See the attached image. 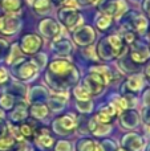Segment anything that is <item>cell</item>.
<instances>
[{
    "label": "cell",
    "mask_w": 150,
    "mask_h": 151,
    "mask_svg": "<svg viewBox=\"0 0 150 151\" xmlns=\"http://www.w3.org/2000/svg\"><path fill=\"white\" fill-rule=\"evenodd\" d=\"M80 80V72L66 58H56L48 65L45 81L50 90L57 94H65Z\"/></svg>",
    "instance_id": "cell-1"
},
{
    "label": "cell",
    "mask_w": 150,
    "mask_h": 151,
    "mask_svg": "<svg viewBox=\"0 0 150 151\" xmlns=\"http://www.w3.org/2000/svg\"><path fill=\"white\" fill-rule=\"evenodd\" d=\"M19 47L24 55L35 56L43 48V39L36 33H25L21 36Z\"/></svg>",
    "instance_id": "cell-8"
},
{
    "label": "cell",
    "mask_w": 150,
    "mask_h": 151,
    "mask_svg": "<svg viewBox=\"0 0 150 151\" xmlns=\"http://www.w3.org/2000/svg\"><path fill=\"white\" fill-rule=\"evenodd\" d=\"M29 110L28 106L24 101H20L12 107V111H11V121L15 123H21L28 118Z\"/></svg>",
    "instance_id": "cell-17"
},
{
    "label": "cell",
    "mask_w": 150,
    "mask_h": 151,
    "mask_svg": "<svg viewBox=\"0 0 150 151\" xmlns=\"http://www.w3.org/2000/svg\"><path fill=\"white\" fill-rule=\"evenodd\" d=\"M56 151H71V143L66 141H58L56 145Z\"/></svg>",
    "instance_id": "cell-37"
},
{
    "label": "cell",
    "mask_w": 150,
    "mask_h": 151,
    "mask_svg": "<svg viewBox=\"0 0 150 151\" xmlns=\"http://www.w3.org/2000/svg\"><path fill=\"white\" fill-rule=\"evenodd\" d=\"M116 151H126V150H124V149H117Z\"/></svg>",
    "instance_id": "cell-48"
},
{
    "label": "cell",
    "mask_w": 150,
    "mask_h": 151,
    "mask_svg": "<svg viewBox=\"0 0 150 151\" xmlns=\"http://www.w3.org/2000/svg\"><path fill=\"white\" fill-rule=\"evenodd\" d=\"M27 1L32 7V9L39 15H44V13L49 12L50 4H52L50 0H27Z\"/></svg>",
    "instance_id": "cell-25"
},
{
    "label": "cell",
    "mask_w": 150,
    "mask_h": 151,
    "mask_svg": "<svg viewBox=\"0 0 150 151\" xmlns=\"http://www.w3.org/2000/svg\"><path fill=\"white\" fill-rule=\"evenodd\" d=\"M124 21L125 23H122L124 31H132L137 35L145 33L149 28V21L142 13L129 12L125 15Z\"/></svg>",
    "instance_id": "cell-5"
},
{
    "label": "cell",
    "mask_w": 150,
    "mask_h": 151,
    "mask_svg": "<svg viewBox=\"0 0 150 151\" xmlns=\"http://www.w3.org/2000/svg\"><path fill=\"white\" fill-rule=\"evenodd\" d=\"M112 24H113V19L109 17L108 15H104V13H100L96 19V27H97L98 31L101 32H106L110 29Z\"/></svg>",
    "instance_id": "cell-28"
},
{
    "label": "cell",
    "mask_w": 150,
    "mask_h": 151,
    "mask_svg": "<svg viewBox=\"0 0 150 151\" xmlns=\"http://www.w3.org/2000/svg\"><path fill=\"white\" fill-rule=\"evenodd\" d=\"M109 105H110V106L116 110L117 114H121L122 111L128 110V105H126V101H125L124 96H122V97L121 96H113Z\"/></svg>",
    "instance_id": "cell-30"
},
{
    "label": "cell",
    "mask_w": 150,
    "mask_h": 151,
    "mask_svg": "<svg viewBox=\"0 0 150 151\" xmlns=\"http://www.w3.org/2000/svg\"><path fill=\"white\" fill-rule=\"evenodd\" d=\"M28 110H29V114H31L35 119H39V121L44 119V118L49 114L48 106L45 104H43V102H35V104H32V106L29 107Z\"/></svg>",
    "instance_id": "cell-24"
},
{
    "label": "cell",
    "mask_w": 150,
    "mask_h": 151,
    "mask_svg": "<svg viewBox=\"0 0 150 151\" xmlns=\"http://www.w3.org/2000/svg\"><path fill=\"white\" fill-rule=\"evenodd\" d=\"M73 40L77 45H80V47H89V45H92L96 40V32L92 27L84 25L74 32Z\"/></svg>",
    "instance_id": "cell-12"
},
{
    "label": "cell",
    "mask_w": 150,
    "mask_h": 151,
    "mask_svg": "<svg viewBox=\"0 0 150 151\" xmlns=\"http://www.w3.org/2000/svg\"><path fill=\"white\" fill-rule=\"evenodd\" d=\"M36 57H35V64L37 65V68H44L45 65H47V56L44 55V53H39V55H35Z\"/></svg>",
    "instance_id": "cell-35"
},
{
    "label": "cell",
    "mask_w": 150,
    "mask_h": 151,
    "mask_svg": "<svg viewBox=\"0 0 150 151\" xmlns=\"http://www.w3.org/2000/svg\"><path fill=\"white\" fill-rule=\"evenodd\" d=\"M106 85H108V81L105 80V77L94 70H90V73L85 76L84 80H82V86L89 93L90 97L100 96L105 90Z\"/></svg>",
    "instance_id": "cell-3"
},
{
    "label": "cell",
    "mask_w": 150,
    "mask_h": 151,
    "mask_svg": "<svg viewBox=\"0 0 150 151\" xmlns=\"http://www.w3.org/2000/svg\"><path fill=\"white\" fill-rule=\"evenodd\" d=\"M21 28V20L16 15H3L0 16V33L5 36L16 35Z\"/></svg>",
    "instance_id": "cell-11"
},
{
    "label": "cell",
    "mask_w": 150,
    "mask_h": 151,
    "mask_svg": "<svg viewBox=\"0 0 150 151\" xmlns=\"http://www.w3.org/2000/svg\"><path fill=\"white\" fill-rule=\"evenodd\" d=\"M144 76H145V78L150 82V63L145 66V70H144Z\"/></svg>",
    "instance_id": "cell-42"
},
{
    "label": "cell",
    "mask_w": 150,
    "mask_h": 151,
    "mask_svg": "<svg viewBox=\"0 0 150 151\" xmlns=\"http://www.w3.org/2000/svg\"><path fill=\"white\" fill-rule=\"evenodd\" d=\"M15 106V96L11 93H4L0 96V109L3 110H12Z\"/></svg>",
    "instance_id": "cell-32"
},
{
    "label": "cell",
    "mask_w": 150,
    "mask_h": 151,
    "mask_svg": "<svg viewBox=\"0 0 150 151\" xmlns=\"http://www.w3.org/2000/svg\"><path fill=\"white\" fill-rule=\"evenodd\" d=\"M144 104H145L146 107H150V88L146 89L145 91H144Z\"/></svg>",
    "instance_id": "cell-40"
},
{
    "label": "cell",
    "mask_w": 150,
    "mask_h": 151,
    "mask_svg": "<svg viewBox=\"0 0 150 151\" xmlns=\"http://www.w3.org/2000/svg\"><path fill=\"white\" fill-rule=\"evenodd\" d=\"M53 131L60 135H69V134L74 133L77 127V118L73 114H65L57 117L52 122Z\"/></svg>",
    "instance_id": "cell-7"
},
{
    "label": "cell",
    "mask_w": 150,
    "mask_h": 151,
    "mask_svg": "<svg viewBox=\"0 0 150 151\" xmlns=\"http://www.w3.org/2000/svg\"><path fill=\"white\" fill-rule=\"evenodd\" d=\"M17 151H32V149L28 147V146H20V149H19Z\"/></svg>",
    "instance_id": "cell-45"
},
{
    "label": "cell",
    "mask_w": 150,
    "mask_h": 151,
    "mask_svg": "<svg viewBox=\"0 0 150 151\" xmlns=\"http://www.w3.org/2000/svg\"><path fill=\"white\" fill-rule=\"evenodd\" d=\"M100 9L101 13L108 15L109 17H120V16L125 15L128 11V5L124 0H112V1H101Z\"/></svg>",
    "instance_id": "cell-10"
},
{
    "label": "cell",
    "mask_w": 150,
    "mask_h": 151,
    "mask_svg": "<svg viewBox=\"0 0 150 151\" xmlns=\"http://www.w3.org/2000/svg\"><path fill=\"white\" fill-rule=\"evenodd\" d=\"M24 53L21 52L20 47H19L17 44H13L12 47H9V49H8V53L7 56H5V61H7L8 65L13 66L15 64L20 63L21 60H24Z\"/></svg>",
    "instance_id": "cell-23"
},
{
    "label": "cell",
    "mask_w": 150,
    "mask_h": 151,
    "mask_svg": "<svg viewBox=\"0 0 150 151\" xmlns=\"http://www.w3.org/2000/svg\"><path fill=\"white\" fill-rule=\"evenodd\" d=\"M146 127H148V130H149V131H150V122H149V123H148V125H146Z\"/></svg>",
    "instance_id": "cell-47"
},
{
    "label": "cell",
    "mask_w": 150,
    "mask_h": 151,
    "mask_svg": "<svg viewBox=\"0 0 150 151\" xmlns=\"http://www.w3.org/2000/svg\"><path fill=\"white\" fill-rule=\"evenodd\" d=\"M121 125L125 129H134L140 123V115L136 110H125L121 113Z\"/></svg>",
    "instance_id": "cell-19"
},
{
    "label": "cell",
    "mask_w": 150,
    "mask_h": 151,
    "mask_svg": "<svg viewBox=\"0 0 150 151\" xmlns=\"http://www.w3.org/2000/svg\"><path fill=\"white\" fill-rule=\"evenodd\" d=\"M47 98H48V91L45 90L43 86H36V88L29 90L28 99L32 104H35V102H41L43 99H47Z\"/></svg>",
    "instance_id": "cell-27"
},
{
    "label": "cell",
    "mask_w": 150,
    "mask_h": 151,
    "mask_svg": "<svg viewBox=\"0 0 150 151\" xmlns=\"http://www.w3.org/2000/svg\"><path fill=\"white\" fill-rule=\"evenodd\" d=\"M40 69L37 68V65L35 64L33 60H21L20 63L15 64L12 66V72L13 76H15L17 80L20 81H31L33 80L35 77L37 76Z\"/></svg>",
    "instance_id": "cell-6"
},
{
    "label": "cell",
    "mask_w": 150,
    "mask_h": 151,
    "mask_svg": "<svg viewBox=\"0 0 150 151\" xmlns=\"http://www.w3.org/2000/svg\"><path fill=\"white\" fill-rule=\"evenodd\" d=\"M5 119V114H4V110L0 109V125H3V122H4Z\"/></svg>",
    "instance_id": "cell-43"
},
{
    "label": "cell",
    "mask_w": 150,
    "mask_h": 151,
    "mask_svg": "<svg viewBox=\"0 0 150 151\" xmlns=\"http://www.w3.org/2000/svg\"><path fill=\"white\" fill-rule=\"evenodd\" d=\"M39 31L40 33H43V36H45L47 39L50 40H57L61 35L60 24L56 23V20H53L50 17L41 20V23L39 25Z\"/></svg>",
    "instance_id": "cell-13"
},
{
    "label": "cell",
    "mask_w": 150,
    "mask_h": 151,
    "mask_svg": "<svg viewBox=\"0 0 150 151\" xmlns=\"http://www.w3.org/2000/svg\"><path fill=\"white\" fill-rule=\"evenodd\" d=\"M16 146V139L9 134V131L0 134V151H9Z\"/></svg>",
    "instance_id": "cell-26"
},
{
    "label": "cell",
    "mask_w": 150,
    "mask_h": 151,
    "mask_svg": "<svg viewBox=\"0 0 150 151\" xmlns=\"http://www.w3.org/2000/svg\"><path fill=\"white\" fill-rule=\"evenodd\" d=\"M66 96L65 94H53V96H48L47 98V106L48 109L53 110V111H58L61 110L66 104Z\"/></svg>",
    "instance_id": "cell-22"
},
{
    "label": "cell",
    "mask_w": 150,
    "mask_h": 151,
    "mask_svg": "<svg viewBox=\"0 0 150 151\" xmlns=\"http://www.w3.org/2000/svg\"><path fill=\"white\" fill-rule=\"evenodd\" d=\"M58 23L64 25L68 31H74L82 24V16L77 11V8L71 7H61L57 11Z\"/></svg>",
    "instance_id": "cell-4"
},
{
    "label": "cell",
    "mask_w": 150,
    "mask_h": 151,
    "mask_svg": "<svg viewBox=\"0 0 150 151\" xmlns=\"http://www.w3.org/2000/svg\"><path fill=\"white\" fill-rule=\"evenodd\" d=\"M50 1H53V4L58 7V5H63V3L65 1V0H50Z\"/></svg>",
    "instance_id": "cell-44"
},
{
    "label": "cell",
    "mask_w": 150,
    "mask_h": 151,
    "mask_svg": "<svg viewBox=\"0 0 150 151\" xmlns=\"http://www.w3.org/2000/svg\"><path fill=\"white\" fill-rule=\"evenodd\" d=\"M142 8L145 11V13L150 17V0H144V4H142Z\"/></svg>",
    "instance_id": "cell-41"
},
{
    "label": "cell",
    "mask_w": 150,
    "mask_h": 151,
    "mask_svg": "<svg viewBox=\"0 0 150 151\" xmlns=\"http://www.w3.org/2000/svg\"><path fill=\"white\" fill-rule=\"evenodd\" d=\"M149 36H150V29H149Z\"/></svg>",
    "instance_id": "cell-49"
},
{
    "label": "cell",
    "mask_w": 150,
    "mask_h": 151,
    "mask_svg": "<svg viewBox=\"0 0 150 151\" xmlns=\"http://www.w3.org/2000/svg\"><path fill=\"white\" fill-rule=\"evenodd\" d=\"M8 49H9L8 42L5 41V40L0 39V58H3V57H5V56H7Z\"/></svg>",
    "instance_id": "cell-36"
},
{
    "label": "cell",
    "mask_w": 150,
    "mask_h": 151,
    "mask_svg": "<svg viewBox=\"0 0 150 151\" xmlns=\"http://www.w3.org/2000/svg\"><path fill=\"white\" fill-rule=\"evenodd\" d=\"M79 5H84V7H88V5H93V4H100L104 0H76Z\"/></svg>",
    "instance_id": "cell-39"
},
{
    "label": "cell",
    "mask_w": 150,
    "mask_h": 151,
    "mask_svg": "<svg viewBox=\"0 0 150 151\" xmlns=\"http://www.w3.org/2000/svg\"><path fill=\"white\" fill-rule=\"evenodd\" d=\"M97 143L92 138H82L76 143V151H94Z\"/></svg>",
    "instance_id": "cell-31"
},
{
    "label": "cell",
    "mask_w": 150,
    "mask_h": 151,
    "mask_svg": "<svg viewBox=\"0 0 150 151\" xmlns=\"http://www.w3.org/2000/svg\"><path fill=\"white\" fill-rule=\"evenodd\" d=\"M117 115L116 110L110 106V105H106V106L101 107L94 115V121L98 123H102V125H109L112 121L114 119V117Z\"/></svg>",
    "instance_id": "cell-18"
},
{
    "label": "cell",
    "mask_w": 150,
    "mask_h": 151,
    "mask_svg": "<svg viewBox=\"0 0 150 151\" xmlns=\"http://www.w3.org/2000/svg\"><path fill=\"white\" fill-rule=\"evenodd\" d=\"M149 50H150V44H149Z\"/></svg>",
    "instance_id": "cell-50"
},
{
    "label": "cell",
    "mask_w": 150,
    "mask_h": 151,
    "mask_svg": "<svg viewBox=\"0 0 150 151\" xmlns=\"http://www.w3.org/2000/svg\"><path fill=\"white\" fill-rule=\"evenodd\" d=\"M77 109L81 113H90L93 110V104L90 99H87V101H77Z\"/></svg>",
    "instance_id": "cell-34"
},
{
    "label": "cell",
    "mask_w": 150,
    "mask_h": 151,
    "mask_svg": "<svg viewBox=\"0 0 150 151\" xmlns=\"http://www.w3.org/2000/svg\"><path fill=\"white\" fill-rule=\"evenodd\" d=\"M121 145L126 151H141V149L144 147V139L140 134L130 133L122 138Z\"/></svg>",
    "instance_id": "cell-15"
},
{
    "label": "cell",
    "mask_w": 150,
    "mask_h": 151,
    "mask_svg": "<svg viewBox=\"0 0 150 151\" xmlns=\"http://www.w3.org/2000/svg\"><path fill=\"white\" fill-rule=\"evenodd\" d=\"M19 133L23 137V139H31L35 137V133H36V127L32 125L31 122H21L20 126H19Z\"/></svg>",
    "instance_id": "cell-29"
},
{
    "label": "cell",
    "mask_w": 150,
    "mask_h": 151,
    "mask_svg": "<svg viewBox=\"0 0 150 151\" xmlns=\"http://www.w3.org/2000/svg\"><path fill=\"white\" fill-rule=\"evenodd\" d=\"M94 151H105L104 150V147L101 146V145H97V146H96V150Z\"/></svg>",
    "instance_id": "cell-46"
},
{
    "label": "cell",
    "mask_w": 150,
    "mask_h": 151,
    "mask_svg": "<svg viewBox=\"0 0 150 151\" xmlns=\"http://www.w3.org/2000/svg\"><path fill=\"white\" fill-rule=\"evenodd\" d=\"M145 77L142 74H132L125 81V90L130 94H137L144 89Z\"/></svg>",
    "instance_id": "cell-16"
},
{
    "label": "cell",
    "mask_w": 150,
    "mask_h": 151,
    "mask_svg": "<svg viewBox=\"0 0 150 151\" xmlns=\"http://www.w3.org/2000/svg\"><path fill=\"white\" fill-rule=\"evenodd\" d=\"M9 81V74H8L7 69L0 66V85H4Z\"/></svg>",
    "instance_id": "cell-38"
},
{
    "label": "cell",
    "mask_w": 150,
    "mask_h": 151,
    "mask_svg": "<svg viewBox=\"0 0 150 151\" xmlns=\"http://www.w3.org/2000/svg\"><path fill=\"white\" fill-rule=\"evenodd\" d=\"M73 94L77 98V101H87V99H90V96L87 90L84 89L82 85H76L73 88Z\"/></svg>",
    "instance_id": "cell-33"
},
{
    "label": "cell",
    "mask_w": 150,
    "mask_h": 151,
    "mask_svg": "<svg viewBox=\"0 0 150 151\" xmlns=\"http://www.w3.org/2000/svg\"><path fill=\"white\" fill-rule=\"evenodd\" d=\"M35 143L39 147L40 150H47L50 149L55 143V139H53V135L47 127H40L36 129V133H35Z\"/></svg>",
    "instance_id": "cell-14"
},
{
    "label": "cell",
    "mask_w": 150,
    "mask_h": 151,
    "mask_svg": "<svg viewBox=\"0 0 150 151\" xmlns=\"http://www.w3.org/2000/svg\"><path fill=\"white\" fill-rule=\"evenodd\" d=\"M128 56H129V58L136 64V65L145 64L146 61H149V58H150L149 47L141 44L138 40H136L134 42H132V44L129 45Z\"/></svg>",
    "instance_id": "cell-9"
},
{
    "label": "cell",
    "mask_w": 150,
    "mask_h": 151,
    "mask_svg": "<svg viewBox=\"0 0 150 151\" xmlns=\"http://www.w3.org/2000/svg\"><path fill=\"white\" fill-rule=\"evenodd\" d=\"M52 49L57 56L65 58L72 53V49H73V48H72V42L69 41L68 39H58L53 42Z\"/></svg>",
    "instance_id": "cell-20"
},
{
    "label": "cell",
    "mask_w": 150,
    "mask_h": 151,
    "mask_svg": "<svg viewBox=\"0 0 150 151\" xmlns=\"http://www.w3.org/2000/svg\"><path fill=\"white\" fill-rule=\"evenodd\" d=\"M125 50H126V45L120 35H109L101 39L97 45V55L104 61H110L121 57Z\"/></svg>",
    "instance_id": "cell-2"
},
{
    "label": "cell",
    "mask_w": 150,
    "mask_h": 151,
    "mask_svg": "<svg viewBox=\"0 0 150 151\" xmlns=\"http://www.w3.org/2000/svg\"><path fill=\"white\" fill-rule=\"evenodd\" d=\"M23 5L24 0H0V8L7 15H16Z\"/></svg>",
    "instance_id": "cell-21"
}]
</instances>
